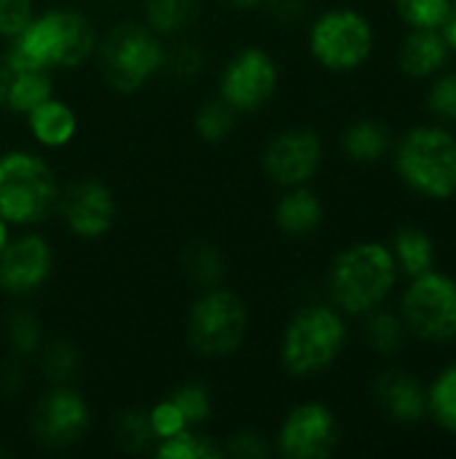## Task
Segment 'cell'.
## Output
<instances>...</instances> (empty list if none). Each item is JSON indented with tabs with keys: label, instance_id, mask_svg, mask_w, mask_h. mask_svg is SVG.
I'll use <instances>...</instances> for the list:
<instances>
[{
	"label": "cell",
	"instance_id": "cell-33",
	"mask_svg": "<svg viewBox=\"0 0 456 459\" xmlns=\"http://www.w3.org/2000/svg\"><path fill=\"white\" fill-rule=\"evenodd\" d=\"M403 320L390 315V312H382V309H374L368 312V328H366V336H368V344L382 352V355H392L400 342H403Z\"/></svg>",
	"mask_w": 456,
	"mask_h": 459
},
{
	"label": "cell",
	"instance_id": "cell-12",
	"mask_svg": "<svg viewBox=\"0 0 456 459\" xmlns=\"http://www.w3.org/2000/svg\"><path fill=\"white\" fill-rule=\"evenodd\" d=\"M325 156L323 137L309 126H290L277 132L261 153V167L266 178L280 188L309 186L320 172Z\"/></svg>",
	"mask_w": 456,
	"mask_h": 459
},
{
	"label": "cell",
	"instance_id": "cell-22",
	"mask_svg": "<svg viewBox=\"0 0 456 459\" xmlns=\"http://www.w3.org/2000/svg\"><path fill=\"white\" fill-rule=\"evenodd\" d=\"M341 145H344V153L352 161H357V164H374L390 148V129L382 121L363 118V121H355L344 132Z\"/></svg>",
	"mask_w": 456,
	"mask_h": 459
},
{
	"label": "cell",
	"instance_id": "cell-9",
	"mask_svg": "<svg viewBox=\"0 0 456 459\" xmlns=\"http://www.w3.org/2000/svg\"><path fill=\"white\" fill-rule=\"evenodd\" d=\"M400 320L425 342L456 339V280L433 269L414 277L400 301Z\"/></svg>",
	"mask_w": 456,
	"mask_h": 459
},
{
	"label": "cell",
	"instance_id": "cell-29",
	"mask_svg": "<svg viewBox=\"0 0 456 459\" xmlns=\"http://www.w3.org/2000/svg\"><path fill=\"white\" fill-rule=\"evenodd\" d=\"M116 444L124 452H148L156 444V433L151 428L148 411L140 409H126L116 420Z\"/></svg>",
	"mask_w": 456,
	"mask_h": 459
},
{
	"label": "cell",
	"instance_id": "cell-6",
	"mask_svg": "<svg viewBox=\"0 0 456 459\" xmlns=\"http://www.w3.org/2000/svg\"><path fill=\"white\" fill-rule=\"evenodd\" d=\"M250 331V309L245 299L223 285L204 288L185 315V342L207 360H223L242 350Z\"/></svg>",
	"mask_w": 456,
	"mask_h": 459
},
{
	"label": "cell",
	"instance_id": "cell-4",
	"mask_svg": "<svg viewBox=\"0 0 456 459\" xmlns=\"http://www.w3.org/2000/svg\"><path fill=\"white\" fill-rule=\"evenodd\" d=\"M347 347V323L333 304H312L290 317L280 339V363L293 379L325 374Z\"/></svg>",
	"mask_w": 456,
	"mask_h": 459
},
{
	"label": "cell",
	"instance_id": "cell-14",
	"mask_svg": "<svg viewBox=\"0 0 456 459\" xmlns=\"http://www.w3.org/2000/svg\"><path fill=\"white\" fill-rule=\"evenodd\" d=\"M116 194L99 178H75L59 191L56 212L78 239H99L116 223Z\"/></svg>",
	"mask_w": 456,
	"mask_h": 459
},
{
	"label": "cell",
	"instance_id": "cell-19",
	"mask_svg": "<svg viewBox=\"0 0 456 459\" xmlns=\"http://www.w3.org/2000/svg\"><path fill=\"white\" fill-rule=\"evenodd\" d=\"M449 43L438 30H414L400 48V67L411 78H427L438 73L449 59Z\"/></svg>",
	"mask_w": 456,
	"mask_h": 459
},
{
	"label": "cell",
	"instance_id": "cell-13",
	"mask_svg": "<svg viewBox=\"0 0 456 459\" xmlns=\"http://www.w3.org/2000/svg\"><path fill=\"white\" fill-rule=\"evenodd\" d=\"M339 420L325 403H298L293 406L280 430L277 452L285 459H328L339 449Z\"/></svg>",
	"mask_w": 456,
	"mask_h": 459
},
{
	"label": "cell",
	"instance_id": "cell-39",
	"mask_svg": "<svg viewBox=\"0 0 456 459\" xmlns=\"http://www.w3.org/2000/svg\"><path fill=\"white\" fill-rule=\"evenodd\" d=\"M263 11L280 24H293L306 13V0H266Z\"/></svg>",
	"mask_w": 456,
	"mask_h": 459
},
{
	"label": "cell",
	"instance_id": "cell-15",
	"mask_svg": "<svg viewBox=\"0 0 456 459\" xmlns=\"http://www.w3.org/2000/svg\"><path fill=\"white\" fill-rule=\"evenodd\" d=\"M54 272V250L38 231H24L8 239L0 253V293L24 299L38 293Z\"/></svg>",
	"mask_w": 456,
	"mask_h": 459
},
{
	"label": "cell",
	"instance_id": "cell-35",
	"mask_svg": "<svg viewBox=\"0 0 456 459\" xmlns=\"http://www.w3.org/2000/svg\"><path fill=\"white\" fill-rule=\"evenodd\" d=\"M35 16L32 0H0V40H13Z\"/></svg>",
	"mask_w": 456,
	"mask_h": 459
},
{
	"label": "cell",
	"instance_id": "cell-3",
	"mask_svg": "<svg viewBox=\"0 0 456 459\" xmlns=\"http://www.w3.org/2000/svg\"><path fill=\"white\" fill-rule=\"evenodd\" d=\"M59 178L35 151L11 148L0 153V218L11 229H32L56 212Z\"/></svg>",
	"mask_w": 456,
	"mask_h": 459
},
{
	"label": "cell",
	"instance_id": "cell-8",
	"mask_svg": "<svg viewBox=\"0 0 456 459\" xmlns=\"http://www.w3.org/2000/svg\"><path fill=\"white\" fill-rule=\"evenodd\" d=\"M309 51L320 67L349 73L371 56L374 27L355 8H331L309 27Z\"/></svg>",
	"mask_w": 456,
	"mask_h": 459
},
{
	"label": "cell",
	"instance_id": "cell-25",
	"mask_svg": "<svg viewBox=\"0 0 456 459\" xmlns=\"http://www.w3.org/2000/svg\"><path fill=\"white\" fill-rule=\"evenodd\" d=\"M237 124L239 113L220 97L202 102L194 113V129L204 143H226L237 132Z\"/></svg>",
	"mask_w": 456,
	"mask_h": 459
},
{
	"label": "cell",
	"instance_id": "cell-24",
	"mask_svg": "<svg viewBox=\"0 0 456 459\" xmlns=\"http://www.w3.org/2000/svg\"><path fill=\"white\" fill-rule=\"evenodd\" d=\"M392 255H395L398 269H403L409 277H419V274L433 269V264H435V245L419 229H400L398 237H395Z\"/></svg>",
	"mask_w": 456,
	"mask_h": 459
},
{
	"label": "cell",
	"instance_id": "cell-31",
	"mask_svg": "<svg viewBox=\"0 0 456 459\" xmlns=\"http://www.w3.org/2000/svg\"><path fill=\"white\" fill-rule=\"evenodd\" d=\"M188 428H202L212 414V393L202 382H185L169 393Z\"/></svg>",
	"mask_w": 456,
	"mask_h": 459
},
{
	"label": "cell",
	"instance_id": "cell-10",
	"mask_svg": "<svg viewBox=\"0 0 456 459\" xmlns=\"http://www.w3.org/2000/svg\"><path fill=\"white\" fill-rule=\"evenodd\" d=\"M280 86L277 59L263 46H245L228 56L218 75V97L239 116L263 108Z\"/></svg>",
	"mask_w": 456,
	"mask_h": 459
},
{
	"label": "cell",
	"instance_id": "cell-21",
	"mask_svg": "<svg viewBox=\"0 0 456 459\" xmlns=\"http://www.w3.org/2000/svg\"><path fill=\"white\" fill-rule=\"evenodd\" d=\"M48 97H54V78L48 70H19L11 65L5 91L0 97L3 110L13 116H27L32 108H38Z\"/></svg>",
	"mask_w": 456,
	"mask_h": 459
},
{
	"label": "cell",
	"instance_id": "cell-41",
	"mask_svg": "<svg viewBox=\"0 0 456 459\" xmlns=\"http://www.w3.org/2000/svg\"><path fill=\"white\" fill-rule=\"evenodd\" d=\"M220 3L231 11H258V8H263L266 0H220Z\"/></svg>",
	"mask_w": 456,
	"mask_h": 459
},
{
	"label": "cell",
	"instance_id": "cell-7",
	"mask_svg": "<svg viewBox=\"0 0 456 459\" xmlns=\"http://www.w3.org/2000/svg\"><path fill=\"white\" fill-rule=\"evenodd\" d=\"M398 172L409 188L430 199L456 194V137L441 126L411 129L395 156Z\"/></svg>",
	"mask_w": 456,
	"mask_h": 459
},
{
	"label": "cell",
	"instance_id": "cell-30",
	"mask_svg": "<svg viewBox=\"0 0 456 459\" xmlns=\"http://www.w3.org/2000/svg\"><path fill=\"white\" fill-rule=\"evenodd\" d=\"M427 411L443 430L456 436V363L433 382L427 393Z\"/></svg>",
	"mask_w": 456,
	"mask_h": 459
},
{
	"label": "cell",
	"instance_id": "cell-17",
	"mask_svg": "<svg viewBox=\"0 0 456 459\" xmlns=\"http://www.w3.org/2000/svg\"><path fill=\"white\" fill-rule=\"evenodd\" d=\"M325 207L323 199L309 186L285 188L274 204V223L288 237H309L323 226Z\"/></svg>",
	"mask_w": 456,
	"mask_h": 459
},
{
	"label": "cell",
	"instance_id": "cell-38",
	"mask_svg": "<svg viewBox=\"0 0 456 459\" xmlns=\"http://www.w3.org/2000/svg\"><path fill=\"white\" fill-rule=\"evenodd\" d=\"M430 110L441 118L456 121V73L435 81L430 91Z\"/></svg>",
	"mask_w": 456,
	"mask_h": 459
},
{
	"label": "cell",
	"instance_id": "cell-20",
	"mask_svg": "<svg viewBox=\"0 0 456 459\" xmlns=\"http://www.w3.org/2000/svg\"><path fill=\"white\" fill-rule=\"evenodd\" d=\"M202 16V0H145L142 24L164 40L183 38Z\"/></svg>",
	"mask_w": 456,
	"mask_h": 459
},
{
	"label": "cell",
	"instance_id": "cell-16",
	"mask_svg": "<svg viewBox=\"0 0 456 459\" xmlns=\"http://www.w3.org/2000/svg\"><path fill=\"white\" fill-rule=\"evenodd\" d=\"M24 124L30 137L46 151L67 148L78 134V113L59 97H48L38 108H32L24 116Z\"/></svg>",
	"mask_w": 456,
	"mask_h": 459
},
{
	"label": "cell",
	"instance_id": "cell-18",
	"mask_svg": "<svg viewBox=\"0 0 456 459\" xmlns=\"http://www.w3.org/2000/svg\"><path fill=\"white\" fill-rule=\"evenodd\" d=\"M374 393H376L379 406L390 414V420L400 425L419 422L427 411V395L422 393L419 382L411 379L409 374H400V371L384 374L376 382Z\"/></svg>",
	"mask_w": 456,
	"mask_h": 459
},
{
	"label": "cell",
	"instance_id": "cell-23",
	"mask_svg": "<svg viewBox=\"0 0 456 459\" xmlns=\"http://www.w3.org/2000/svg\"><path fill=\"white\" fill-rule=\"evenodd\" d=\"M151 452L159 459H220L223 444H218L202 428H185L175 436L159 438Z\"/></svg>",
	"mask_w": 456,
	"mask_h": 459
},
{
	"label": "cell",
	"instance_id": "cell-40",
	"mask_svg": "<svg viewBox=\"0 0 456 459\" xmlns=\"http://www.w3.org/2000/svg\"><path fill=\"white\" fill-rule=\"evenodd\" d=\"M443 38H446L449 48L456 51V0H452V11H449V16L443 22Z\"/></svg>",
	"mask_w": 456,
	"mask_h": 459
},
{
	"label": "cell",
	"instance_id": "cell-32",
	"mask_svg": "<svg viewBox=\"0 0 456 459\" xmlns=\"http://www.w3.org/2000/svg\"><path fill=\"white\" fill-rule=\"evenodd\" d=\"M395 8L414 30H441L452 11V0H395Z\"/></svg>",
	"mask_w": 456,
	"mask_h": 459
},
{
	"label": "cell",
	"instance_id": "cell-37",
	"mask_svg": "<svg viewBox=\"0 0 456 459\" xmlns=\"http://www.w3.org/2000/svg\"><path fill=\"white\" fill-rule=\"evenodd\" d=\"M269 444L266 436L255 433V430H239L234 433L226 444H223V457L237 459H261L269 457Z\"/></svg>",
	"mask_w": 456,
	"mask_h": 459
},
{
	"label": "cell",
	"instance_id": "cell-11",
	"mask_svg": "<svg viewBox=\"0 0 456 459\" xmlns=\"http://www.w3.org/2000/svg\"><path fill=\"white\" fill-rule=\"evenodd\" d=\"M91 425V409L73 385H51L32 409L30 433L43 449H70L83 441Z\"/></svg>",
	"mask_w": 456,
	"mask_h": 459
},
{
	"label": "cell",
	"instance_id": "cell-5",
	"mask_svg": "<svg viewBox=\"0 0 456 459\" xmlns=\"http://www.w3.org/2000/svg\"><path fill=\"white\" fill-rule=\"evenodd\" d=\"M97 65L102 81L118 94H134L164 73L167 40L142 22H121L97 40Z\"/></svg>",
	"mask_w": 456,
	"mask_h": 459
},
{
	"label": "cell",
	"instance_id": "cell-2",
	"mask_svg": "<svg viewBox=\"0 0 456 459\" xmlns=\"http://www.w3.org/2000/svg\"><path fill=\"white\" fill-rule=\"evenodd\" d=\"M398 264L387 245L357 242L341 250L331 266V301L341 315H368L392 293Z\"/></svg>",
	"mask_w": 456,
	"mask_h": 459
},
{
	"label": "cell",
	"instance_id": "cell-27",
	"mask_svg": "<svg viewBox=\"0 0 456 459\" xmlns=\"http://www.w3.org/2000/svg\"><path fill=\"white\" fill-rule=\"evenodd\" d=\"M38 366L43 371V377L51 382V385H70L81 368V352L75 344L65 342V339H56V342H48L38 350Z\"/></svg>",
	"mask_w": 456,
	"mask_h": 459
},
{
	"label": "cell",
	"instance_id": "cell-34",
	"mask_svg": "<svg viewBox=\"0 0 456 459\" xmlns=\"http://www.w3.org/2000/svg\"><path fill=\"white\" fill-rule=\"evenodd\" d=\"M164 70L172 73L180 81H191V78L202 75V70H204V51L196 43H188V40H177L172 46L167 40Z\"/></svg>",
	"mask_w": 456,
	"mask_h": 459
},
{
	"label": "cell",
	"instance_id": "cell-1",
	"mask_svg": "<svg viewBox=\"0 0 456 459\" xmlns=\"http://www.w3.org/2000/svg\"><path fill=\"white\" fill-rule=\"evenodd\" d=\"M97 30L78 8H48L8 40L3 56L19 70H73L97 51Z\"/></svg>",
	"mask_w": 456,
	"mask_h": 459
},
{
	"label": "cell",
	"instance_id": "cell-36",
	"mask_svg": "<svg viewBox=\"0 0 456 459\" xmlns=\"http://www.w3.org/2000/svg\"><path fill=\"white\" fill-rule=\"evenodd\" d=\"M148 420H151V428L156 433V441L167 438V436H175V433L188 428L183 414H180V409L175 406V401L169 395H164L161 401L153 403V409L148 411Z\"/></svg>",
	"mask_w": 456,
	"mask_h": 459
},
{
	"label": "cell",
	"instance_id": "cell-28",
	"mask_svg": "<svg viewBox=\"0 0 456 459\" xmlns=\"http://www.w3.org/2000/svg\"><path fill=\"white\" fill-rule=\"evenodd\" d=\"M5 342L16 358H35L43 347V325L30 309H13L5 317Z\"/></svg>",
	"mask_w": 456,
	"mask_h": 459
},
{
	"label": "cell",
	"instance_id": "cell-26",
	"mask_svg": "<svg viewBox=\"0 0 456 459\" xmlns=\"http://www.w3.org/2000/svg\"><path fill=\"white\" fill-rule=\"evenodd\" d=\"M183 269L199 290L218 288V285H223V277H226V261H223L220 250L210 242L191 245L183 258Z\"/></svg>",
	"mask_w": 456,
	"mask_h": 459
},
{
	"label": "cell",
	"instance_id": "cell-42",
	"mask_svg": "<svg viewBox=\"0 0 456 459\" xmlns=\"http://www.w3.org/2000/svg\"><path fill=\"white\" fill-rule=\"evenodd\" d=\"M8 239H11V226L0 218V253H3V247L8 245Z\"/></svg>",
	"mask_w": 456,
	"mask_h": 459
}]
</instances>
